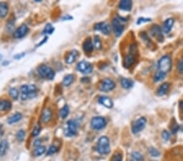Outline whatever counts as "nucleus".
Wrapping results in <instances>:
<instances>
[{"label": "nucleus", "instance_id": "f257e3e1", "mask_svg": "<svg viewBox=\"0 0 183 161\" xmlns=\"http://www.w3.org/2000/svg\"><path fill=\"white\" fill-rule=\"evenodd\" d=\"M37 89L34 85H23L21 87V98L22 100L33 99L37 96Z\"/></svg>", "mask_w": 183, "mask_h": 161}, {"label": "nucleus", "instance_id": "f03ea898", "mask_svg": "<svg viewBox=\"0 0 183 161\" xmlns=\"http://www.w3.org/2000/svg\"><path fill=\"white\" fill-rule=\"evenodd\" d=\"M97 151L100 155H107L110 153V142L107 137L102 136L97 143Z\"/></svg>", "mask_w": 183, "mask_h": 161}, {"label": "nucleus", "instance_id": "7ed1b4c3", "mask_svg": "<svg viewBox=\"0 0 183 161\" xmlns=\"http://www.w3.org/2000/svg\"><path fill=\"white\" fill-rule=\"evenodd\" d=\"M126 20L121 17H116L112 21V29H113L114 33L116 37L121 35L125 29V23Z\"/></svg>", "mask_w": 183, "mask_h": 161}, {"label": "nucleus", "instance_id": "20e7f679", "mask_svg": "<svg viewBox=\"0 0 183 161\" xmlns=\"http://www.w3.org/2000/svg\"><path fill=\"white\" fill-rule=\"evenodd\" d=\"M38 75L42 78L52 80L55 77V72L52 68L47 66V65H41L37 68Z\"/></svg>", "mask_w": 183, "mask_h": 161}, {"label": "nucleus", "instance_id": "39448f33", "mask_svg": "<svg viewBox=\"0 0 183 161\" xmlns=\"http://www.w3.org/2000/svg\"><path fill=\"white\" fill-rule=\"evenodd\" d=\"M172 62L171 59L169 56H165L161 57V60L158 62V68L160 71L165 73H168L171 70Z\"/></svg>", "mask_w": 183, "mask_h": 161}, {"label": "nucleus", "instance_id": "423d86ee", "mask_svg": "<svg viewBox=\"0 0 183 161\" xmlns=\"http://www.w3.org/2000/svg\"><path fill=\"white\" fill-rule=\"evenodd\" d=\"M146 119L145 117H140L138 120H136L132 124V131L134 134H138L142 130H143L146 127Z\"/></svg>", "mask_w": 183, "mask_h": 161}, {"label": "nucleus", "instance_id": "0eeeda50", "mask_svg": "<svg viewBox=\"0 0 183 161\" xmlns=\"http://www.w3.org/2000/svg\"><path fill=\"white\" fill-rule=\"evenodd\" d=\"M77 123L75 120H70L67 123V128L64 130V135L67 137H73L77 133Z\"/></svg>", "mask_w": 183, "mask_h": 161}, {"label": "nucleus", "instance_id": "6e6552de", "mask_svg": "<svg viewBox=\"0 0 183 161\" xmlns=\"http://www.w3.org/2000/svg\"><path fill=\"white\" fill-rule=\"evenodd\" d=\"M131 51L130 52V54H128L127 56H126L125 60H124V66L126 67V68H129L134 64L135 62V56H134V52L137 51V48H136L135 45L131 46L130 47Z\"/></svg>", "mask_w": 183, "mask_h": 161}, {"label": "nucleus", "instance_id": "1a4fd4ad", "mask_svg": "<svg viewBox=\"0 0 183 161\" xmlns=\"http://www.w3.org/2000/svg\"><path fill=\"white\" fill-rule=\"evenodd\" d=\"M116 87V84L113 80L111 79L106 78L103 79L100 83L99 85V90L101 91H104V92H107V91H111L114 90Z\"/></svg>", "mask_w": 183, "mask_h": 161}, {"label": "nucleus", "instance_id": "9d476101", "mask_svg": "<svg viewBox=\"0 0 183 161\" xmlns=\"http://www.w3.org/2000/svg\"><path fill=\"white\" fill-rule=\"evenodd\" d=\"M91 127L95 130H100L106 126V120L102 116L94 117L91 120Z\"/></svg>", "mask_w": 183, "mask_h": 161}, {"label": "nucleus", "instance_id": "9b49d317", "mask_svg": "<svg viewBox=\"0 0 183 161\" xmlns=\"http://www.w3.org/2000/svg\"><path fill=\"white\" fill-rule=\"evenodd\" d=\"M77 69L84 74H89L93 71V66L91 63L87 61H82L77 65Z\"/></svg>", "mask_w": 183, "mask_h": 161}, {"label": "nucleus", "instance_id": "f8f14e48", "mask_svg": "<svg viewBox=\"0 0 183 161\" xmlns=\"http://www.w3.org/2000/svg\"><path fill=\"white\" fill-rule=\"evenodd\" d=\"M95 29L97 31L102 32L105 35H109L111 33V26L106 22L97 23L95 25Z\"/></svg>", "mask_w": 183, "mask_h": 161}, {"label": "nucleus", "instance_id": "ddd939ff", "mask_svg": "<svg viewBox=\"0 0 183 161\" xmlns=\"http://www.w3.org/2000/svg\"><path fill=\"white\" fill-rule=\"evenodd\" d=\"M151 35L153 37H156L160 41H164V36H163L162 30H161V27L159 26V25H153L152 28L151 29Z\"/></svg>", "mask_w": 183, "mask_h": 161}, {"label": "nucleus", "instance_id": "4468645a", "mask_svg": "<svg viewBox=\"0 0 183 161\" xmlns=\"http://www.w3.org/2000/svg\"><path fill=\"white\" fill-rule=\"evenodd\" d=\"M28 31H29L28 26L26 25H25V24H23L20 27H18L17 30L14 32V37H16V38L24 37L27 34Z\"/></svg>", "mask_w": 183, "mask_h": 161}, {"label": "nucleus", "instance_id": "2eb2a0df", "mask_svg": "<svg viewBox=\"0 0 183 161\" xmlns=\"http://www.w3.org/2000/svg\"><path fill=\"white\" fill-rule=\"evenodd\" d=\"M79 53L76 50H72L71 51L68 52L67 55L65 56V62L67 64H72L73 62H75V60H77V58L78 57Z\"/></svg>", "mask_w": 183, "mask_h": 161}, {"label": "nucleus", "instance_id": "dca6fc26", "mask_svg": "<svg viewBox=\"0 0 183 161\" xmlns=\"http://www.w3.org/2000/svg\"><path fill=\"white\" fill-rule=\"evenodd\" d=\"M12 108V103L7 99L0 100V112H8Z\"/></svg>", "mask_w": 183, "mask_h": 161}, {"label": "nucleus", "instance_id": "f3484780", "mask_svg": "<svg viewBox=\"0 0 183 161\" xmlns=\"http://www.w3.org/2000/svg\"><path fill=\"white\" fill-rule=\"evenodd\" d=\"M52 118V111L50 108H46L42 113V121L43 123H48Z\"/></svg>", "mask_w": 183, "mask_h": 161}, {"label": "nucleus", "instance_id": "a211bd4d", "mask_svg": "<svg viewBox=\"0 0 183 161\" xmlns=\"http://www.w3.org/2000/svg\"><path fill=\"white\" fill-rule=\"evenodd\" d=\"M132 5H133V3L130 0H122L119 3V8L121 10L130 12L132 9Z\"/></svg>", "mask_w": 183, "mask_h": 161}, {"label": "nucleus", "instance_id": "6ab92c4d", "mask_svg": "<svg viewBox=\"0 0 183 161\" xmlns=\"http://www.w3.org/2000/svg\"><path fill=\"white\" fill-rule=\"evenodd\" d=\"M94 50V45L92 43V40L91 38H87L83 43V51L86 53H91Z\"/></svg>", "mask_w": 183, "mask_h": 161}, {"label": "nucleus", "instance_id": "aec40b11", "mask_svg": "<svg viewBox=\"0 0 183 161\" xmlns=\"http://www.w3.org/2000/svg\"><path fill=\"white\" fill-rule=\"evenodd\" d=\"M99 103H101L104 107H107V108H111L113 106V103L111 101V99L108 97H106V96H101V97H99Z\"/></svg>", "mask_w": 183, "mask_h": 161}, {"label": "nucleus", "instance_id": "412c9836", "mask_svg": "<svg viewBox=\"0 0 183 161\" xmlns=\"http://www.w3.org/2000/svg\"><path fill=\"white\" fill-rule=\"evenodd\" d=\"M8 13V5L5 2H0V18H4Z\"/></svg>", "mask_w": 183, "mask_h": 161}, {"label": "nucleus", "instance_id": "4be33fe9", "mask_svg": "<svg viewBox=\"0 0 183 161\" xmlns=\"http://www.w3.org/2000/svg\"><path fill=\"white\" fill-rule=\"evenodd\" d=\"M173 23H174L173 19H167L166 21H165V23H164V25H163V30H164L165 33H168L170 32V30L172 29V27L173 25Z\"/></svg>", "mask_w": 183, "mask_h": 161}, {"label": "nucleus", "instance_id": "5701e85b", "mask_svg": "<svg viewBox=\"0 0 183 161\" xmlns=\"http://www.w3.org/2000/svg\"><path fill=\"white\" fill-rule=\"evenodd\" d=\"M169 84L168 82H165L164 84L161 85V86L159 87V89L157 90V95L159 96H162V95H165L167 93V91L169 90Z\"/></svg>", "mask_w": 183, "mask_h": 161}, {"label": "nucleus", "instance_id": "b1692460", "mask_svg": "<svg viewBox=\"0 0 183 161\" xmlns=\"http://www.w3.org/2000/svg\"><path fill=\"white\" fill-rule=\"evenodd\" d=\"M8 149V142L7 140H2L0 143V156H3L6 154Z\"/></svg>", "mask_w": 183, "mask_h": 161}, {"label": "nucleus", "instance_id": "393cba45", "mask_svg": "<svg viewBox=\"0 0 183 161\" xmlns=\"http://www.w3.org/2000/svg\"><path fill=\"white\" fill-rule=\"evenodd\" d=\"M21 118H22V115H21V113H19V112H17V113H15L14 115H12V116H10V117L8 118L7 123L10 124H14V123L18 122L19 120H21Z\"/></svg>", "mask_w": 183, "mask_h": 161}, {"label": "nucleus", "instance_id": "a878e982", "mask_svg": "<svg viewBox=\"0 0 183 161\" xmlns=\"http://www.w3.org/2000/svg\"><path fill=\"white\" fill-rule=\"evenodd\" d=\"M121 84L122 87L125 88V89H130V88L133 86L134 82L131 80H130V79L122 78L121 80Z\"/></svg>", "mask_w": 183, "mask_h": 161}, {"label": "nucleus", "instance_id": "bb28decb", "mask_svg": "<svg viewBox=\"0 0 183 161\" xmlns=\"http://www.w3.org/2000/svg\"><path fill=\"white\" fill-rule=\"evenodd\" d=\"M73 80H74V76L72 74H68L64 76V80H63V84L65 86H69Z\"/></svg>", "mask_w": 183, "mask_h": 161}, {"label": "nucleus", "instance_id": "cd10ccee", "mask_svg": "<svg viewBox=\"0 0 183 161\" xmlns=\"http://www.w3.org/2000/svg\"><path fill=\"white\" fill-rule=\"evenodd\" d=\"M46 152V147L44 146H37L36 147V148L34 149L33 151V155L35 156H40V155H43L44 153Z\"/></svg>", "mask_w": 183, "mask_h": 161}, {"label": "nucleus", "instance_id": "c85d7f7f", "mask_svg": "<svg viewBox=\"0 0 183 161\" xmlns=\"http://www.w3.org/2000/svg\"><path fill=\"white\" fill-rule=\"evenodd\" d=\"M130 161H144V157L140 152H133L130 158Z\"/></svg>", "mask_w": 183, "mask_h": 161}, {"label": "nucleus", "instance_id": "c756f323", "mask_svg": "<svg viewBox=\"0 0 183 161\" xmlns=\"http://www.w3.org/2000/svg\"><path fill=\"white\" fill-rule=\"evenodd\" d=\"M68 114H69V107H68V106L64 105L60 110V116L62 119H65L68 116Z\"/></svg>", "mask_w": 183, "mask_h": 161}, {"label": "nucleus", "instance_id": "7c9ffc66", "mask_svg": "<svg viewBox=\"0 0 183 161\" xmlns=\"http://www.w3.org/2000/svg\"><path fill=\"white\" fill-rule=\"evenodd\" d=\"M165 76H166V73L161 72V71H158V72L155 74L154 80L156 82H158V81H161L163 79L165 78Z\"/></svg>", "mask_w": 183, "mask_h": 161}, {"label": "nucleus", "instance_id": "2f4dec72", "mask_svg": "<svg viewBox=\"0 0 183 161\" xmlns=\"http://www.w3.org/2000/svg\"><path fill=\"white\" fill-rule=\"evenodd\" d=\"M25 138V130H19L17 134V139L19 142H23Z\"/></svg>", "mask_w": 183, "mask_h": 161}, {"label": "nucleus", "instance_id": "473e14b6", "mask_svg": "<svg viewBox=\"0 0 183 161\" xmlns=\"http://www.w3.org/2000/svg\"><path fill=\"white\" fill-rule=\"evenodd\" d=\"M9 95H10V96L13 99L17 100V99H18L19 92H18V90L16 89V88H12V89L9 90Z\"/></svg>", "mask_w": 183, "mask_h": 161}, {"label": "nucleus", "instance_id": "72a5a7b5", "mask_svg": "<svg viewBox=\"0 0 183 161\" xmlns=\"http://www.w3.org/2000/svg\"><path fill=\"white\" fill-rule=\"evenodd\" d=\"M101 46H102V43H101L100 37L99 36H95V37H94V46L96 49H101Z\"/></svg>", "mask_w": 183, "mask_h": 161}, {"label": "nucleus", "instance_id": "f704fd0d", "mask_svg": "<svg viewBox=\"0 0 183 161\" xmlns=\"http://www.w3.org/2000/svg\"><path fill=\"white\" fill-rule=\"evenodd\" d=\"M54 32V28L52 27V25L51 24H47L46 25L45 29L43 30V34H46V33H49V34H52Z\"/></svg>", "mask_w": 183, "mask_h": 161}, {"label": "nucleus", "instance_id": "c9c22d12", "mask_svg": "<svg viewBox=\"0 0 183 161\" xmlns=\"http://www.w3.org/2000/svg\"><path fill=\"white\" fill-rule=\"evenodd\" d=\"M57 151H58V147H56L55 145H52V146H51L50 148L48 149L47 152V155H54V154H56Z\"/></svg>", "mask_w": 183, "mask_h": 161}, {"label": "nucleus", "instance_id": "e433bc0d", "mask_svg": "<svg viewBox=\"0 0 183 161\" xmlns=\"http://www.w3.org/2000/svg\"><path fill=\"white\" fill-rule=\"evenodd\" d=\"M149 153H150V155H151V156H154V157L159 156V155H161L160 151H159L157 149L154 148V147H151V148L149 149Z\"/></svg>", "mask_w": 183, "mask_h": 161}, {"label": "nucleus", "instance_id": "4c0bfd02", "mask_svg": "<svg viewBox=\"0 0 183 161\" xmlns=\"http://www.w3.org/2000/svg\"><path fill=\"white\" fill-rule=\"evenodd\" d=\"M40 131H41V127H40L39 124H36L34 127H33V133L32 134H33V136H37L40 134Z\"/></svg>", "mask_w": 183, "mask_h": 161}, {"label": "nucleus", "instance_id": "58836bf2", "mask_svg": "<svg viewBox=\"0 0 183 161\" xmlns=\"http://www.w3.org/2000/svg\"><path fill=\"white\" fill-rule=\"evenodd\" d=\"M111 161H122V155L121 153H116L112 157Z\"/></svg>", "mask_w": 183, "mask_h": 161}, {"label": "nucleus", "instance_id": "ea45409f", "mask_svg": "<svg viewBox=\"0 0 183 161\" xmlns=\"http://www.w3.org/2000/svg\"><path fill=\"white\" fill-rule=\"evenodd\" d=\"M177 69H178L179 72L183 74V58L178 62V64H177Z\"/></svg>", "mask_w": 183, "mask_h": 161}, {"label": "nucleus", "instance_id": "a19ab883", "mask_svg": "<svg viewBox=\"0 0 183 161\" xmlns=\"http://www.w3.org/2000/svg\"><path fill=\"white\" fill-rule=\"evenodd\" d=\"M169 137H170V135H169V132H168V131H166V130H165V131L162 133V138L165 141L169 140Z\"/></svg>", "mask_w": 183, "mask_h": 161}, {"label": "nucleus", "instance_id": "79ce46f5", "mask_svg": "<svg viewBox=\"0 0 183 161\" xmlns=\"http://www.w3.org/2000/svg\"><path fill=\"white\" fill-rule=\"evenodd\" d=\"M149 21H151V19H148V18H140L139 20L138 21V22H137V24L138 25H140V24H142V23H145V22H149Z\"/></svg>", "mask_w": 183, "mask_h": 161}, {"label": "nucleus", "instance_id": "37998d69", "mask_svg": "<svg viewBox=\"0 0 183 161\" xmlns=\"http://www.w3.org/2000/svg\"><path fill=\"white\" fill-rule=\"evenodd\" d=\"M179 129V125L177 124H175L174 126H173V128H172V131H173V134H176V133L177 132V130H178Z\"/></svg>", "mask_w": 183, "mask_h": 161}, {"label": "nucleus", "instance_id": "c03bdc74", "mask_svg": "<svg viewBox=\"0 0 183 161\" xmlns=\"http://www.w3.org/2000/svg\"><path fill=\"white\" fill-rule=\"evenodd\" d=\"M2 135H3V129H2V124H0V139L2 138Z\"/></svg>", "mask_w": 183, "mask_h": 161}, {"label": "nucleus", "instance_id": "a18cd8bd", "mask_svg": "<svg viewBox=\"0 0 183 161\" xmlns=\"http://www.w3.org/2000/svg\"><path fill=\"white\" fill-rule=\"evenodd\" d=\"M180 107H181V111L183 113V101L180 102Z\"/></svg>", "mask_w": 183, "mask_h": 161}, {"label": "nucleus", "instance_id": "49530a36", "mask_svg": "<svg viewBox=\"0 0 183 161\" xmlns=\"http://www.w3.org/2000/svg\"><path fill=\"white\" fill-rule=\"evenodd\" d=\"M1 59H2V56L0 55V60H1Z\"/></svg>", "mask_w": 183, "mask_h": 161}, {"label": "nucleus", "instance_id": "de8ad7c7", "mask_svg": "<svg viewBox=\"0 0 183 161\" xmlns=\"http://www.w3.org/2000/svg\"><path fill=\"white\" fill-rule=\"evenodd\" d=\"M181 131H182V133H183V127H182V129H181Z\"/></svg>", "mask_w": 183, "mask_h": 161}]
</instances>
